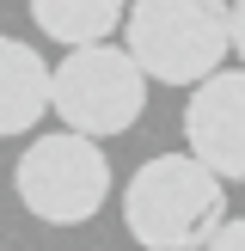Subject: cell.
<instances>
[{"mask_svg": "<svg viewBox=\"0 0 245 251\" xmlns=\"http://www.w3.org/2000/svg\"><path fill=\"white\" fill-rule=\"evenodd\" d=\"M122 221L141 251H202L227 227V178L196 153H153L122 190Z\"/></svg>", "mask_w": 245, "mask_h": 251, "instance_id": "obj_1", "label": "cell"}, {"mask_svg": "<svg viewBox=\"0 0 245 251\" xmlns=\"http://www.w3.org/2000/svg\"><path fill=\"white\" fill-rule=\"evenodd\" d=\"M122 31L147 80L196 86L233 49V6L227 0H135Z\"/></svg>", "mask_w": 245, "mask_h": 251, "instance_id": "obj_2", "label": "cell"}, {"mask_svg": "<svg viewBox=\"0 0 245 251\" xmlns=\"http://www.w3.org/2000/svg\"><path fill=\"white\" fill-rule=\"evenodd\" d=\"M49 110L61 117V129H80L92 141L104 135H129L147 110V74L129 49L117 43H80L61 55Z\"/></svg>", "mask_w": 245, "mask_h": 251, "instance_id": "obj_3", "label": "cell"}, {"mask_svg": "<svg viewBox=\"0 0 245 251\" xmlns=\"http://www.w3.org/2000/svg\"><path fill=\"white\" fill-rule=\"evenodd\" d=\"M12 190L49 227H86V221L104 208L110 196V166L98 153L92 135L61 129V135H37L24 147L19 172H12Z\"/></svg>", "mask_w": 245, "mask_h": 251, "instance_id": "obj_4", "label": "cell"}, {"mask_svg": "<svg viewBox=\"0 0 245 251\" xmlns=\"http://www.w3.org/2000/svg\"><path fill=\"white\" fill-rule=\"evenodd\" d=\"M184 141L220 178H245V68H215L184 104Z\"/></svg>", "mask_w": 245, "mask_h": 251, "instance_id": "obj_5", "label": "cell"}, {"mask_svg": "<svg viewBox=\"0 0 245 251\" xmlns=\"http://www.w3.org/2000/svg\"><path fill=\"white\" fill-rule=\"evenodd\" d=\"M55 68L19 37H0V135H24L49 117Z\"/></svg>", "mask_w": 245, "mask_h": 251, "instance_id": "obj_6", "label": "cell"}, {"mask_svg": "<svg viewBox=\"0 0 245 251\" xmlns=\"http://www.w3.org/2000/svg\"><path fill=\"white\" fill-rule=\"evenodd\" d=\"M31 19L43 37L80 49V43H110V31L129 19V0H31Z\"/></svg>", "mask_w": 245, "mask_h": 251, "instance_id": "obj_7", "label": "cell"}, {"mask_svg": "<svg viewBox=\"0 0 245 251\" xmlns=\"http://www.w3.org/2000/svg\"><path fill=\"white\" fill-rule=\"evenodd\" d=\"M202 251H245V221H227V227H220Z\"/></svg>", "mask_w": 245, "mask_h": 251, "instance_id": "obj_8", "label": "cell"}, {"mask_svg": "<svg viewBox=\"0 0 245 251\" xmlns=\"http://www.w3.org/2000/svg\"><path fill=\"white\" fill-rule=\"evenodd\" d=\"M233 49H239V61H245V0H233Z\"/></svg>", "mask_w": 245, "mask_h": 251, "instance_id": "obj_9", "label": "cell"}]
</instances>
